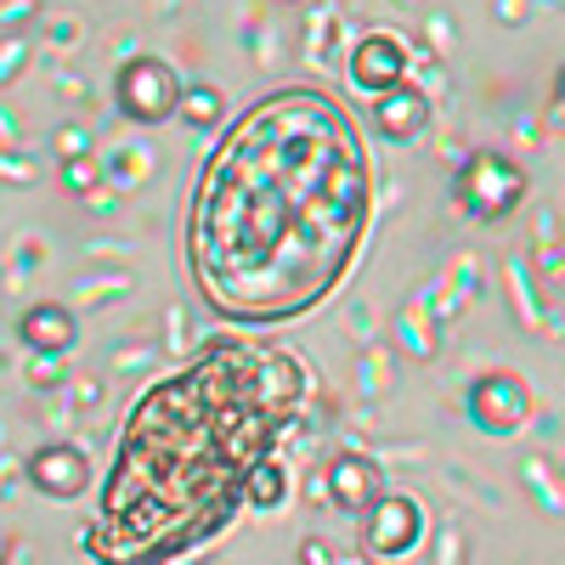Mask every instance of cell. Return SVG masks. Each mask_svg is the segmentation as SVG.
<instances>
[{
  "label": "cell",
  "instance_id": "obj_1",
  "mask_svg": "<svg viewBox=\"0 0 565 565\" xmlns=\"http://www.w3.org/2000/svg\"><path fill=\"white\" fill-rule=\"evenodd\" d=\"M373 210L356 119L322 90H271L199 175L186 255L232 322H282L340 289Z\"/></svg>",
  "mask_w": 565,
  "mask_h": 565
},
{
  "label": "cell",
  "instance_id": "obj_2",
  "mask_svg": "<svg viewBox=\"0 0 565 565\" xmlns=\"http://www.w3.org/2000/svg\"><path fill=\"white\" fill-rule=\"evenodd\" d=\"M306 367L255 340H221L130 407L85 548L103 565H170L226 526L249 469L295 424Z\"/></svg>",
  "mask_w": 565,
  "mask_h": 565
},
{
  "label": "cell",
  "instance_id": "obj_3",
  "mask_svg": "<svg viewBox=\"0 0 565 565\" xmlns=\"http://www.w3.org/2000/svg\"><path fill=\"white\" fill-rule=\"evenodd\" d=\"M521 193H526V175H521V164H509L503 153H476L463 164V175H458V204L476 221L509 215L514 204H521Z\"/></svg>",
  "mask_w": 565,
  "mask_h": 565
},
{
  "label": "cell",
  "instance_id": "obj_4",
  "mask_svg": "<svg viewBox=\"0 0 565 565\" xmlns=\"http://www.w3.org/2000/svg\"><path fill=\"white\" fill-rule=\"evenodd\" d=\"M114 97L141 125H159V119L181 114V85H175L170 63H159V57H130L114 79Z\"/></svg>",
  "mask_w": 565,
  "mask_h": 565
},
{
  "label": "cell",
  "instance_id": "obj_5",
  "mask_svg": "<svg viewBox=\"0 0 565 565\" xmlns=\"http://www.w3.org/2000/svg\"><path fill=\"white\" fill-rule=\"evenodd\" d=\"M469 418H476L487 436H509L532 418V396L514 373H481V380L469 385Z\"/></svg>",
  "mask_w": 565,
  "mask_h": 565
},
{
  "label": "cell",
  "instance_id": "obj_6",
  "mask_svg": "<svg viewBox=\"0 0 565 565\" xmlns=\"http://www.w3.org/2000/svg\"><path fill=\"white\" fill-rule=\"evenodd\" d=\"M413 68V45L402 34H367L356 52H351V85L362 90V97H385V90H396Z\"/></svg>",
  "mask_w": 565,
  "mask_h": 565
},
{
  "label": "cell",
  "instance_id": "obj_7",
  "mask_svg": "<svg viewBox=\"0 0 565 565\" xmlns=\"http://www.w3.org/2000/svg\"><path fill=\"white\" fill-rule=\"evenodd\" d=\"M424 537V509L413 498H373L367 503V554H380V559H407L413 543Z\"/></svg>",
  "mask_w": 565,
  "mask_h": 565
},
{
  "label": "cell",
  "instance_id": "obj_8",
  "mask_svg": "<svg viewBox=\"0 0 565 565\" xmlns=\"http://www.w3.org/2000/svg\"><path fill=\"white\" fill-rule=\"evenodd\" d=\"M29 481H34L40 492H52V498H79V492L90 487V463H85L79 447L57 441V447H40V452L29 458Z\"/></svg>",
  "mask_w": 565,
  "mask_h": 565
},
{
  "label": "cell",
  "instance_id": "obj_9",
  "mask_svg": "<svg viewBox=\"0 0 565 565\" xmlns=\"http://www.w3.org/2000/svg\"><path fill=\"white\" fill-rule=\"evenodd\" d=\"M373 125H380V136H391V141H413L424 125H430V103H424V90L396 85V90H385V97H373Z\"/></svg>",
  "mask_w": 565,
  "mask_h": 565
},
{
  "label": "cell",
  "instance_id": "obj_10",
  "mask_svg": "<svg viewBox=\"0 0 565 565\" xmlns=\"http://www.w3.org/2000/svg\"><path fill=\"white\" fill-rule=\"evenodd\" d=\"M328 492H334V503H340V509L367 514L373 492H380V469H373L367 458H356V452H345L340 463H328Z\"/></svg>",
  "mask_w": 565,
  "mask_h": 565
},
{
  "label": "cell",
  "instance_id": "obj_11",
  "mask_svg": "<svg viewBox=\"0 0 565 565\" xmlns=\"http://www.w3.org/2000/svg\"><path fill=\"white\" fill-rule=\"evenodd\" d=\"M23 345H34V351H68L74 345V317L63 311V306H34L29 317H23Z\"/></svg>",
  "mask_w": 565,
  "mask_h": 565
},
{
  "label": "cell",
  "instance_id": "obj_12",
  "mask_svg": "<svg viewBox=\"0 0 565 565\" xmlns=\"http://www.w3.org/2000/svg\"><path fill=\"white\" fill-rule=\"evenodd\" d=\"M282 487H289V481H282V463H255L249 469V481H244V503H255V509H277L282 503Z\"/></svg>",
  "mask_w": 565,
  "mask_h": 565
},
{
  "label": "cell",
  "instance_id": "obj_13",
  "mask_svg": "<svg viewBox=\"0 0 565 565\" xmlns=\"http://www.w3.org/2000/svg\"><path fill=\"white\" fill-rule=\"evenodd\" d=\"M181 114L186 125H221V90L215 85H193V90H181Z\"/></svg>",
  "mask_w": 565,
  "mask_h": 565
},
{
  "label": "cell",
  "instance_id": "obj_14",
  "mask_svg": "<svg viewBox=\"0 0 565 565\" xmlns=\"http://www.w3.org/2000/svg\"><path fill=\"white\" fill-rule=\"evenodd\" d=\"M52 380H63V362H52V351H45L34 362V385H52Z\"/></svg>",
  "mask_w": 565,
  "mask_h": 565
},
{
  "label": "cell",
  "instance_id": "obj_15",
  "mask_svg": "<svg viewBox=\"0 0 565 565\" xmlns=\"http://www.w3.org/2000/svg\"><path fill=\"white\" fill-rule=\"evenodd\" d=\"M559 114H565V74H559Z\"/></svg>",
  "mask_w": 565,
  "mask_h": 565
}]
</instances>
